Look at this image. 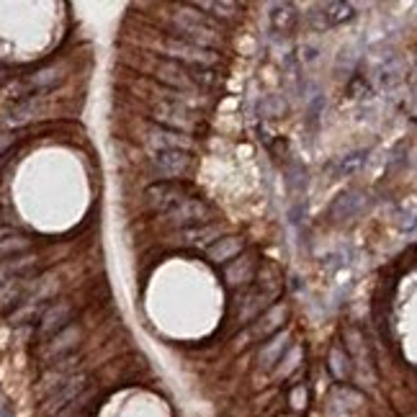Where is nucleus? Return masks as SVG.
<instances>
[{
  "label": "nucleus",
  "instance_id": "obj_1",
  "mask_svg": "<svg viewBox=\"0 0 417 417\" xmlns=\"http://www.w3.org/2000/svg\"><path fill=\"white\" fill-rule=\"evenodd\" d=\"M173 26L178 29L181 41H186V44H193V47L198 49H209V52H212L214 47H219V32H217L212 24H206L198 13L181 11V13L173 18Z\"/></svg>",
  "mask_w": 417,
  "mask_h": 417
},
{
  "label": "nucleus",
  "instance_id": "obj_2",
  "mask_svg": "<svg viewBox=\"0 0 417 417\" xmlns=\"http://www.w3.org/2000/svg\"><path fill=\"white\" fill-rule=\"evenodd\" d=\"M155 118L181 134L198 132V126H201L198 111H193L189 103L178 101V98H163V101L155 103Z\"/></svg>",
  "mask_w": 417,
  "mask_h": 417
},
{
  "label": "nucleus",
  "instance_id": "obj_3",
  "mask_svg": "<svg viewBox=\"0 0 417 417\" xmlns=\"http://www.w3.org/2000/svg\"><path fill=\"white\" fill-rule=\"evenodd\" d=\"M212 214V209L201 201V198H186L181 204H175L168 212V224L170 227H196L201 221H206V217Z\"/></svg>",
  "mask_w": 417,
  "mask_h": 417
},
{
  "label": "nucleus",
  "instance_id": "obj_4",
  "mask_svg": "<svg viewBox=\"0 0 417 417\" xmlns=\"http://www.w3.org/2000/svg\"><path fill=\"white\" fill-rule=\"evenodd\" d=\"M83 389H86V376L67 378L64 384L52 389V394L47 397V402H44V415L49 417V415H55V412H60V409H64L67 404H72V402L83 394Z\"/></svg>",
  "mask_w": 417,
  "mask_h": 417
},
{
  "label": "nucleus",
  "instance_id": "obj_5",
  "mask_svg": "<svg viewBox=\"0 0 417 417\" xmlns=\"http://www.w3.org/2000/svg\"><path fill=\"white\" fill-rule=\"evenodd\" d=\"M168 55L173 57V60H181V62H189L191 67H209V64L217 62V57L214 52L209 49H198L193 44H186L181 39H168Z\"/></svg>",
  "mask_w": 417,
  "mask_h": 417
},
{
  "label": "nucleus",
  "instance_id": "obj_6",
  "mask_svg": "<svg viewBox=\"0 0 417 417\" xmlns=\"http://www.w3.org/2000/svg\"><path fill=\"white\" fill-rule=\"evenodd\" d=\"M155 170L165 178H181L183 173H189L191 163H193V155L186 150H163L155 155Z\"/></svg>",
  "mask_w": 417,
  "mask_h": 417
},
{
  "label": "nucleus",
  "instance_id": "obj_7",
  "mask_svg": "<svg viewBox=\"0 0 417 417\" xmlns=\"http://www.w3.org/2000/svg\"><path fill=\"white\" fill-rule=\"evenodd\" d=\"M183 193H186L183 183H155L147 189V204L158 212H170L175 204H181Z\"/></svg>",
  "mask_w": 417,
  "mask_h": 417
},
{
  "label": "nucleus",
  "instance_id": "obj_8",
  "mask_svg": "<svg viewBox=\"0 0 417 417\" xmlns=\"http://www.w3.org/2000/svg\"><path fill=\"white\" fill-rule=\"evenodd\" d=\"M70 320H72V307L67 301H57V304L47 307L39 320V338H55L57 332L67 327Z\"/></svg>",
  "mask_w": 417,
  "mask_h": 417
},
{
  "label": "nucleus",
  "instance_id": "obj_9",
  "mask_svg": "<svg viewBox=\"0 0 417 417\" xmlns=\"http://www.w3.org/2000/svg\"><path fill=\"white\" fill-rule=\"evenodd\" d=\"M361 206H363V193H361V191H355V189L346 191V193H340V196L332 201L330 219H335V221L353 219L355 214L361 212Z\"/></svg>",
  "mask_w": 417,
  "mask_h": 417
},
{
  "label": "nucleus",
  "instance_id": "obj_10",
  "mask_svg": "<svg viewBox=\"0 0 417 417\" xmlns=\"http://www.w3.org/2000/svg\"><path fill=\"white\" fill-rule=\"evenodd\" d=\"M29 289H32V281H26V278H13L0 286V315L11 312L13 307H21Z\"/></svg>",
  "mask_w": 417,
  "mask_h": 417
},
{
  "label": "nucleus",
  "instance_id": "obj_11",
  "mask_svg": "<svg viewBox=\"0 0 417 417\" xmlns=\"http://www.w3.org/2000/svg\"><path fill=\"white\" fill-rule=\"evenodd\" d=\"M150 144L152 147H158V152L163 150H191V139L186 134L181 132H173V129H150Z\"/></svg>",
  "mask_w": 417,
  "mask_h": 417
},
{
  "label": "nucleus",
  "instance_id": "obj_12",
  "mask_svg": "<svg viewBox=\"0 0 417 417\" xmlns=\"http://www.w3.org/2000/svg\"><path fill=\"white\" fill-rule=\"evenodd\" d=\"M34 266H36V255H29V252L3 260L0 263V286L13 281V278H24L29 271H34Z\"/></svg>",
  "mask_w": 417,
  "mask_h": 417
},
{
  "label": "nucleus",
  "instance_id": "obj_13",
  "mask_svg": "<svg viewBox=\"0 0 417 417\" xmlns=\"http://www.w3.org/2000/svg\"><path fill=\"white\" fill-rule=\"evenodd\" d=\"M158 80H163V83H168V86L173 88H193L191 75H186V70H183L181 64L170 62V60H163L158 64Z\"/></svg>",
  "mask_w": 417,
  "mask_h": 417
},
{
  "label": "nucleus",
  "instance_id": "obj_14",
  "mask_svg": "<svg viewBox=\"0 0 417 417\" xmlns=\"http://www.w3.org/2000/svg\"><path fill=\"white\" fill-rule=\"evenodd\" d=\"M78 340H80V327L78 324H67L64 330H60L52 338V343H49V348H47V355H64V353H70L72 348L78 346Z\"/></svg>",
  "mask_w": 417,
  "mask_h": 417
},
{
  "label": "nucleus",
  "instance_id": "obj_15",
  "mask_svg": "<svg viewBox=\"0 0 417 417\" xmlns=\"http://www.w3.org/2000/svg\"><path fill=\"white\" fill-rule=\"evenodd\" d=\"M294 24H296V8L292 3H275L271 8V26L273 32H292Z\"/></svg>",
  "mask_w": 417,
  "mask_h": 417
},
{
  "label": "nucleus",
  "instance_id": "obj_16",
  "mask_svg": "<svg viewBox=\"0 0 417 417\" xmlns=\"http://www.w3.org/2000/svg\"><path fill=\"white\" fill-rule=\"evenodd\" d=\"M322 18L327 26L348 24L355 18V8L350 3H324L322 6Z\"/></svg>",
  "mask_w": 417,
  "mask_h": 417
},
{
  "label": "nucleus",
  "instance_id": "obj_17",
  "mask_svg": "<svg viewBox=\"0 0 417 417\" xmlns=\"http://www.w3.org/2000/svg\"><path fill=\"white\" fill-rule=\"evenodd\" d=\"M286 346H289V335H278V338H273L268 346L260 348V363H263V369H271L273 363L281 361V355L286 353Z\"/></svg>",
  "mask_w": 417,
  "mask_h": 417
},
{
  "label": "nucleus",
  "instance_id": "obj_18",
  "mask_svg": "<svg viewBox=\"0 0 417 417\" xmlns=\"http://www.w3.org/2000/svg\"><path fill=\"white\" fill-rule=\"evenodd\" d=\"M32 250V240L21 235H11L0 240V263L8 258H16V255H24V252Z\"/></svg>",
  "mask_w": 417,
  "mask_h": 417
},
{
  "label": "nucleus",
  "instance_id": "obj_19",
  "mask_svg": "<svg viewBox=\"0 0 417 417\" xmlns=\"http://www.w3.org/2000/svg\"><path fill=\"white\" fill-rule=\"evenodd\" d=\"M240 250H242V240H240V237H224V240H219L217 245L209 247V258H212L214 263H224V260H229Z\"/></svg>",
  "mask_w": 417,
  "mask_h": 417
},
{
  "label": "nucleus",
  "instance_id": "obj_20",
  "mask_svg": "<svg viewBox=\"0 0 417 417\" xmlns=\"http://www.w3.org/2000/svg\"><path fill=\"white\" fill-rule=\"evenodd\" d=\"M402 72H404V64H402V60H386L381 67L376 70V80L381 88H392L394 83H399L402 80Z\"/></svg>",
  "mask_w": 417,
  "mask_h": 417
},
{
  "label": "nucleus",
  "instance_id": "obj_21",
  "mask_svg": "<svg viewBox=\"0 0 417 417\" xmlns=\"http://www.w3.org/2000/svg\"><path fill=\"white\" fill-rule=\"evenodd\" d=\"M366 160H369V150H355L350 152V155H346V158L340 160L338 165V175H355L358 170H363V165H366Z\"/></svg>",
  "mask_w": 417,
  "mask_h": 417
},
{
  "label": "nucleus",
  "instance_id": "obj_22",
  "mask_svg": "<svg viewBox=\"0 0 417 417\" xmlns=\"http://www.w3.org/2000/svg\"><path fill=\"white\" fill-rule=\"evenodd\" d=\"M258 111L263 118H278V116H284L286 103L281 95H266V98L258 103Z\"/></svg>",
  "mask_w": 417,
  "mask_h": 417
},
{
  "label": "nucleus",
  "instance_id": "obj_23",
  "mask_svg": "<svg viewBox=\"0 0 417 417\" xmlns=\"http://www.w3.org/2000/svg\"><path fill=\"white\" fill-rule=\"evenodd\" d=\"M196 8L214 11V16L217 18H235L237 16V3H227V0H221V3H196Z\"/></svg>",
  "mask_w": 417,
  "mask_h": 417
},
{
  "label": "nucleus",
  "instance_id": "obj_24",
  "mask_svg": "<svg viewBox=\"0 0 417 417\" xmlns=\"http://www.w3.org/2000/svg\"><path fill=\"white\" fill-rule=\"evenodd\" d=\"M348 95H350V98H369L371 88L363 75H353V78H350V83H348Z\"/></svg>",
  "mask_w": 417,
  "mask_h": 417
},
{
  "label": "nucleus",
  "instance_id": "obj_25",
  "mask_svg": "<svg viewBox=\"0 0 417 417\" xmlns=\"http://www.w3.org/2000/svg\"><path fill=\"white\" fill-rule=\"evenodd\" d=\"M57 72L55 70H41V72H36L32 78V86L36 88V90H44V88H52L57 83L60 78H55Z\"/></svg>",
  "mask_w": 417,
  "mask_h": 417
},
{
  "label": "nucleus",
  "instance_id": "obj_26",
  "mask_svg": "<svg viewBox=\"0 0 417 417\" xmlns=\"http://www.w3.org/2000/svg\"><path fill=\"white\" fill-rule=\"evenodd\" d=\"M49 417H83V407L80 404H67L64 409H60V412H55V415H49Z\"/></svg>",
  "mask_w": 417,
  "mask_h": 417
},
{
  "label": "nucleus",
  "instance_id": "obj_27",
  "mask_svg": "<svg viewBox=\"0 0 417 417\" xmlns=\"http://www.w3.org/2000/svg\"><path fill=\"white\" fill-rule=\"evenodd\" d=\"M11 144H13V137H11V134H0V158L8 152Z\"/></svg>",
  "mask_w": 417,
  "mask_h": 417
}]
</instances>
